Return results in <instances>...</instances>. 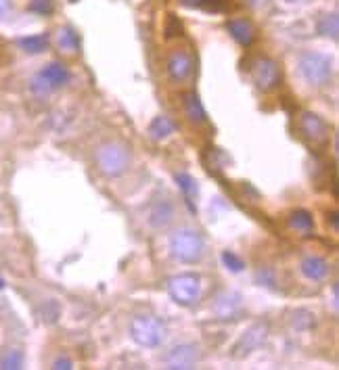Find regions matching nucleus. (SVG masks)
Wrapping results in <instances>:
<instances>
[{
	"mask_svg": "<svg viewBox=\"0 0 339 370\" xmlns=\"http://www.w3.org/2000/svg\"><path fill=\"white\" fill-rule=\"evenodd\" d=\"M249 76H251L255 88L262 91V93H272L283 82L281 65L275 59H270V57H258V59H253V63L249 67Z\"/></svg>",
	"mask_w": 339,
	"mask_h": 370,
	"instance_id": "nucleus-4",
	"label": "nucleus"
},
{
	"mask_svg": "<svg viewBox=\"0 0 339 370\" xmlns=\"http://www.w3.org/2000/svg\"><path fill=\"white\" fill-rule=\"evenodd\" d=\"M19 47H21V50L30 52V54L45 52V50L49 48V36H47V34H36V36L21 38V40H19Z\"/></svg>",
	"mask_w": 339,
	"mask_h": 370,
	"instance_id": "nucleus-22",
	"label": "nucleus"
},
{
	"mask_svg": "<svg viewBox=\"0 0 339 370\" xmlns=\"http://www.w3.org/2000/svg\"><path fill=\"white\" fill-rule=\"evenodd\" d=\"M52 369L57 370H69L71 369V360H67V358H59V360H54V364H52Z\"/></svg>",
	"mask_w": 339,
	"mask_h": 370,
	"instance_id": "nucleus-29",
	"label": "nucleus"
},
{
	"mask_svg": "<svg viewBox=\"0 0 339 370\" xmlns=\"http://www.w3.org/2000/svg\"><path fill=\"white\" fill-rule=\"evenodd\" d=\"M11 8H13L11 0H0V19H4L11 13Z\"/></svg>",
	"mask_w": 339,
	"mask_h": 370,
	"instance_id": "nucleus-30",
	"label": "nucleus"
},
{
	"mask_svg": "<svg viewBox=\"0 0 339 370\" xmlns=\"http://www.w3.org/2000/svg\"><path fill=\"white\" fill-rule=\"evenodd\" d=\"M95 163L98 172L107 178H120L128 172L132 157L126 144L122 142H103L95 153Z\"/></svg>",
	"mask_w": 339,
	"mask_h": 370,
	"instance_id": "nucleus-1",
	"label": "nucleus"
},
{
	"mask_svg": "<svg viewBox=\"0 0 339 370\" xmlns=\"http://www.w3.org/2000/svg\"><path fill=\"white\" fill-rule=\"evenodd\" d=\"M71 2H76V0H71Z\"/></svg>",
	"mask_w": 339,
	"mask_h": 370,
	"instance_id": "nucleus-31",
	"label": "nucleus"
},
{
	"mask_svg": "<svg viewBox=\"0 0 339 370\" xmlns=\"http://www.w3.org/2000/svg\"><path fill=\"white\" fill-rule=\"evenodd\" d=\"M183 111H185V117L195 124V126H201L207 122V113H205V107L199 98L197 93H187L183 94Z\"/></svg>",
	"mask_w": 339,
	"mask_h": 370,
	"instance_id": "nucleus-13",
	"label": "nucleus"
},
{
	"mask_svg": "<svg viewBox=\"0 0 339 370\" xmlns=\"http://www.w3.org/2000/svg\"><path fill=\"white\" fill-rule=\"evenodd\" d=\"M331 272V266L325 258L321 255H308L301 262V274L308 280H325Z\"/></svg>",
	"mask_w": 339,
	"mask_h": 370,
	"instance_id": "nucleus-15",
	"label": "nucleus"
},
{
	"mask_svg": "<svg viewBox=\"0 0 339 370\" xmlns=\"http://www.w3.org/2000/svg\"><path fill=\"white\" fill-rule=\"evenodd\" d=\"M69 82V69L59 63V61H52L47 67H42L34 80H32V91L36 94H49L61 86H65Z\"/></svg>",
	"mask_w": 339,
	"mask_h": 370,
	"instance_id": "nucleus-7",
	"label": "nucleus"
},
{
	"mask_svg": "<svg viewBox=\"0 0 339 370\" xmlns=\"http://www.w3.org/2000/svg\"><path fill=\"white\" fill-rule=\"evenodd\" d=\"M176 124L168 117V115H157L151 124H149V137L153 140L168 139L170 134H174Z\"/></svg>",
	"mask_w": 339,
	"mask_h": 370,
	"instance_id": "nucleus-18",
	"label": "nucleus"
},
{
	"mask_svg": "<svg viewBox=\"0 0 339 370\" xmlns=\"http://www.w3.org/2000/svg\"><path fill=\"white\" fill-rule=\"evenodd\" d=\"M170 297L180 306H193L201 295V277L195 272H183L168 280Z\"/></svg>",
	"mask_w": 339,
	"mask_h": 370,
	"instance_id": "nucleus-6",
	"label": "nucleus"
},
{
	"mask_svg": "<svg viewBox=\"0 0 339 370\" xmlns=\"http://www.w3.org/2000/svg\"><path fill=\"white\" fill-rule=\"evenodd\" d=\"M316 30L323 34V36H327V38H331V40H338L339 38V17L338 13H327V15H323L321 19H318V25H316Z\"/></svg>",
	"mask_w": 339,
	"mask_h": 370,
	"instance_id": "nucleus-20",
	"label": "nucleus"
},
{
	"mask_svg": "<svg viewBox=\"0 0 339 370\" xmlns=\"http://www.w3.org/2000/svg\"><path fill=\"white\" fill-rule=\"evenodd\" d=\"M197 362H199V347L193 345V343H180V345H174V347L163 356V364H166V369H172V370L195 369Z\"/></svg>",
	"mask_w": 339,
	"mask_h": 370,
	"instance_id": "nucleus-10",
	"label": "nucleus"
},
{
	"mask_svg": "<svg viewBox=\"0 0 339 370\" xmlns=\"http://www.w3.org/2000/svg\"><path fill=\"white\" fill-rule=\"evenodd\" d=\"M297 71L310 86H325L333 78V61L323 52H304L297 59Z\"/></svg>",
	"mask_w": 339,
	"mask_h": 370,
	"instance_id": "nucleus-2",
	"label": "nucleus"
},
{
	"mask_svg": "<svg viewBox=\"0 0 339 370\" xmlns=\"http://www.w3.org/2000/svg\"><path fill=\"white\" fill-rule=\"evenodd\" d=\"M226 30L241 47H251L255 40V28L249 19H231L226 23Z\"/></svg>",
	"mask_w": 339,
	"mask_h": 370,
	"instance_id": "nucleus-14",
	"label": "nucleus"
},
{
	"mask_svg": "<svg viewBox=\"0 0 339 370\" xmlns=\"http://www.w3.org/2000/svg\"><path fill=\"white\" fill-rule=\"evenodd\" d=\"M170 251L172 255L183 264H195L205 253V241L197 231L185 229L172 234L170 238Z\"/></svg>",
	"mask_w": 339,
	"mask_h": 370,
	"instance_id": "nucleus-3",
	"label": "nucleus"
},
{
	"mask_svg": "<svg viewBox=\"0 0 339 370\" xmlns=\"http://www.w3.org/2000/svg\"><path fill=\"white\" fill-rule=\"evenodd\" d=\"M30 11L38 13V15H50L52 13V2L50 0H32Z\"/></svg>",
	"mask_w": 339,
	"mask_h": 370,
	"instance_id": "nucleus-28",
	"label": "nucleus"
},
{
	"mask_svg": "<svg viewBox=\"0 0 339 370\" xmlns=\"http://www.w3.org/2000/svg\"><path fill=\"white\" fill-rule=\"evenodd\" d=\"M297 128H299V134L312 146H325L329 142V137H331L329 124L318 113H312V111H304L299 115Z\"/></svg>",
	"mask_w": 339,
	"mask_h": 370,
	"instance_id": "nucleus-8",
	"label": "nucleus"
},
{
	"mask_svg": "<svg viewBox=\"0 0 339 370\" xmlns=\"http://www.w3.org/2000/svg\"><path fill=\"white\" fill-rule=\"evenodd\" d=\"M57 47H59V50L69 52V54L78 52L80 50V36H78V32L74 28H61L57 32Z\"/></svg>",
	"mask_w": 339,
	"mask_h": 370,
	"instance_id": "nucleus-19",
	"label": "nucleus"
},
{
	"mask_svg": "<svg viewBox=\"0 0 339 370\" xmlns=\"http://www.w3.org/2000/svg\"><path fill=\"white\" fill-rule=\"evenodd\" d=\"M176 185L180 186V190L185 192V197H187V203L191 205V209L193 207V197H197V180H195L191 174H185V172H180V174H176Z\"/></svg>",
	"mask_w": 339,
	"mask_h": 370,
	"instance_id": "nucleus-23",
	"label": "nucleus"
},
{
	"mask_svg": "<svg viewBox=\"0 0 339 370\" xmlns=\"http://www.w3.org/2000/svg\"><path fill=\"white\" fill-rule=\"evenodd\" d=\"M312 324H314V318H312L310 312H295V314H293V326H295L297 330H306V328H310Z\"/></svg>",
	"mask_w": 339,
	"mask_h": 370,
	"instance_id": "nucleus-27",
	"label": "nucleus"
},
{
	"mask_svg": "<svg viewBox=\"0 0 339 370\" xmlns=\"http://www.w3.org/2000/svg\"><path fill=\"white\" fill-rule=\"evenodd\" d=\"M130 335L141 347H159L166 339V324L155 316L141 314L130 324Z\"/></svg>",
	"mask_w": 339,
	"mask_h": 370,
	"instance_id": "nucleus-5",
	"label": "nucleus"
},
{
	"mask_svg": "<svg viewBox=\"0 0 339 370\" xmlns=\"http://www.w3.org/2000/svg\"><path fill=\"white\" fill-rule=\"evenodd\" d=\"M166 69H168V78L174 82V84H183L187 82L191 76H193L195 61L193 54L185 48H176L168 54V61H166Z\"/></svg>",
	"mask_w": 339,
	"mask_h": 370,
	"instance_id": "nucleus-9",
	"label": "nucleus"
},
{
	"mask_svg": "<svg viewBox=\"0 0 339 370\" xmlns=\"http://www.w3.org/2000/svg\"><path fill=\"white\" fill-rule=\"evenodd\" d=\"M289 229L297 234H312L314 232V218L306 209H295L289 216Z\"/></svg>",
	"mask_w": 339,
	"mask_h": 370,
	"instance_id": "nucleus-17",
	"label": "nucleus"
},
{
	"mask_svg": "<svg viewBox=\"0 0 339 370\" xmlns=\"http://www.w3.org/2000/svg\"><path fill=\"white\" fill-rule=\"evenodd\" d=\"M214 312L218 318H237V314L241 312V297L237 293H220L214 301Z\"/></svg>",
	"mask_w": 339,
	"mask_h": 370,
	"instance_id": "nucleus-12",
	"label": "nucleus"
},
{
	"mask_svg": "<svg viewBox=\"0 0 339 370\" xmlns=\"http://www.w3.org/2000/svg\"><path fill=\"white\" fill-rule=\"evenodd\" d=\"M172 220H174V207H172L170 201H159V203H155V207H153L151 214H149V224H151L153 229H157V231L166 229Z\"/></svg>",
	"mask_w": 339,
	"mask_h": 370,
	"instance_id": "nucleus-16",
	"label": "nucleus"
},
{
	"mask_svg": "<svg viewBox=\"0 0 339 370\" xmlns=\"http://www.w3.org/2000/svg\"><path fill=\"white\" fill-rule=\"evenodd\" d=\"M189 8H203L207 13H222L229 11L231 0H180Z\"/></svg>",
	"mask_w": 339,
	"mask_h": 370,
	"instance_id": "nucleus-21",
	"label": "nucleus"
},
{
	"mask_svg": "<svg viewBox=\"0 0 339 370\" xmlns=\"http://www.w3.org/2000/svg\"><path fill=\"white\" fill-rule=\"evenodd\" d=\"M266 335H268V326H266V324H253V326L243 335L241 339H239V343L235 345V349H237L235 356H243V354H249V352L258 349V347L264 343Z\"/></svg>",
	"mask_w": 339,
	"mask_h": 370,
	"instance_id": "nucleus-11",
	"label": "nucleus"
},
{
	"mask_svg": "<svg viewBox=\"0 0 339 370\" xmlns=\"http://www.w3.org/2000/svg\"><path fill=\"white\" fill-rule=\"evenodd\" d=\"M21 366H23V354L19 349H4V354L0 356V369L17 370Z\"/></svg>",
	"mask_w": 339,
	"mask_h": 370,
	"instance_id": "nucleus-24",
	"label": "nucleus"
},
{
	"mask_svg": "<svg viewBox=\"0 0 339 370\" xmlns=\"http://www.w3.org/2000/svg\"><path fill=\"white\" fill-rule=\"evenodd\" d=\"M163 32H166V38H168V40H172V38H180V36H183V32H185L183 21H180V19H178L174 13H170V15L166 17Z\"/></svg>",
	"mask_w": 339,
	"mask_h": 370,
	"instance_id": "nucleus-25",
	"label": "nucleus"
},
{
	"mask_svg": "<svg viewBox=\"0 0 339 370\" xmlns=\"http://www.w3.org/2000/svg\"><path fill=\"white\" fill-rule=\"evenodd\" d=\"M222 262H224V266H226L229 270H233V272H241L243 268H245V264H243L241 260H239L233 251H224V253H222Z\"/></svg>",
	"mask_w": 339,
	"mask_h": 370,
	"instance_id": "nucleus-26",
	"label": "nucleus"
}]
</instances>
